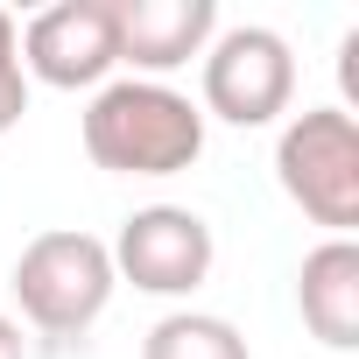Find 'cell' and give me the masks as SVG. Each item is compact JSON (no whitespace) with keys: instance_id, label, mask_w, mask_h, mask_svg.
I'll use <instances>...</instances> for the list:
<instances>
[{"instance_id":"obj_10","label":"cell","mask_w":359,"mask_h":359,"mask_svg":"<svg viewBox=\"0 0 359 359\" xmlns=\"http://www.w3.org/2000/svg\"><path fill=\"white\" fill-rule=\"evenodd\" d=\"M29 113V71H22V29L0 8V134H15Z\"/></svg>"},{"instance_id":"obj_7","label":"cell","mask_w":359,"mask_h":359,"mask_svg":"<svg viewBox=\"0 0 359 359\" xmlns=\"http://www.w3.org/2000/svg\"><path fill=\"white\" fill-rule=\"evenodd\" d=\"M113 29H120V64L134 78L169 85V71L212 50L219 8L212 0H113Z\"/></svg>"},{"instance_id":"obj_6","label":"cell","mask_w":359,"mask_h":359,"mask_svg":"<svg viewBox=\"0 0 359 359\" xmlns=\"http://www.w3.org/2000/svg\"><path fill=\"white\" fill-rule=\"evenodd\" d=\"M120 64V29H113V0H57L22 29V71L29 85L57 92H99Z\"/></svg>"},{"instance_id":"obj_4","label":"cell","mask_w":359,"mask_h":359,"mask_svg":"<svg viewBox=\"0 0 359 359\" xmlns=\"http://www.w3.org/2000/svg\"><path fill=\"white\" fill-rule=\"evenodd\" d=\"M198 64H205V99H198L205 120L275 127L289 113V99H296V50H289V36H275L261 22L219 29Z\"/></svg>"},{"instance_id":"obj_11","label":"cell","mask_w":359,"mask_h":359,"mask_svg":"<svg viewBox=\"0 0 359 359\" xmlns=\"http://www.w3.org/2000/svg\"><path fill=\"white\" fill-rule=\"evenodd\" d=\"M0 359H29V338H22V324L0 310Z\"/></svg>"},{"instance_id":"obj_5","label":"cell","mask_w":359,"mask_h":359,"mask_svg":"<svg viewBox=\"0 0 359 359\" xmlns=\"http://www.w3.org/2000/svg\"><path fill=\"white\" fill-rule=\"evenodd\" d=\"M113 254V275L134 282L141 296H198L212 282V261H219V240L212 226L191 212V205H141L120 219V240H106Z\"/></svg>"},{"instance_id":"obj_2","label":"cell","mask_w":359,"mask_h":359,"mask_svg":"<svg viewBox=\"0 0 359 359\" xmlns=\"http://www.w3.org/2000/svg\"><path fill=\"white\" fill-rule=\"evenodd\" d=\"M8 289H15L22 317H29L43 338H85V331L106 317L120 275H113V254H106L99 233L50 226V233H36V240L15 254V282H8Z\"/></svg>"},{"instance_id":"obj_1","label":"cell","mask_w":359,"mask_h":359,"mask_svg":"<svg viewBox=\"0 0 359 359\" xmlns=\"http://www.w3.org/2000/svg\"><path fill=\"white\" fill-rule=\"evenodd\" d=\"M85 155L113 176H184L205 155V113L155 78H106L85 106Z\"/></svg>"},{"instance_id":"obj_3","label":"cell","mask_w":359,"mask_h":359,"mask_svg":"<svg viewBox=\"0 0 359 359\" xmlns=\"http://www.w3.org/2000/svg\"><path fill=\"white\" fill-rule=\"evenodd\" d=\"M275 184L310 226H324L331 240H352V226H359V113L303 106L275 134Z\"/></svg>"},{"instance_id":"obj_8","label":"cell","mask_w":359,"mask_h":359,"mask_svg":"<svg viewBox=\"0 0 359 359\" xmlns=\"http://www.w3.org/2000/svg\"><path fill=\"white\" fill-rule=\"evenodd\" d=\"M296 310L331 352L359 345V240H324L296 268Z\"/></svg>"},{"instance_id":"obj_9","label":"cell","mask_w":359,"mask_h":359,"mask_svg":"<svg viewBox=\"0 0 359 359\" xmlns=\"http://www.w3.org/2000/svg\"><path fill=\"white\" fill-rule=\"evenodd\" d=\"M141 359H254V352H247L240 324H226L212 310H169L148 324Z\"/></svg>"}]
</instances>
